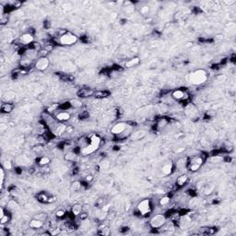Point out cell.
Masks as SVG:
<instances>
[{
	"label": "cell",
	"mask_w": 236,
	"mask_h": 236,
	"mask_svg": "<svg viewBox=\"0 0 236 236\" xmlns=\"http://www.w3.org/2000/svg\"><path fill=\"white\" fill-rule=\"evenodd\" d=\"M56 41L59 44L65 45V46H70V45H73L75 43H77L78 42V36L76 34H74L72 32H65L62 34H60L58 38L56 39Z\"/></svg>",
	"instance_id": "obj_1"
},
{
	"label": "cell",
	"mask_w": 236,
	"mask_h": 236,
	"mask_svg": "<svg viewBox=\"0 0 236 236\" xmlns=\"http://www.w3.org/2000/svg\"><path fill=\"white\" fill-rule=\"evenodd\" d=\"M189 79L193 85H201L208 80V73L203 69H197L190 74Z\"/></svg>",
	"instance_id": "obj_2"
},
{
	"label": "cell",
	"mask_w": 236,
	"mask_h": 236,
	"mask_svg": "<svg viewBox=\"0 0 236 236\" xmlns=\"http://www.w3.org/2000/svg\"><path fill=\"white\" fill-rule=\"evenodd\" d=\"M204 160L201 156H195L189 160L187 163V168L190 172H197L202 166Z\"/></svg>",
	"instance_id": "obj_3"
},
{
	"label": "cell",
	"mask_w": 236,
	"mask_h": 236,
	"mask_svg": "<svg viewBox=\"0 0 236 236\" xmlns=\"http://www.w3.org/2000/svg\"><path fill=\"white\" fill-rule=\"evenodd\" d=\"M165 222H166V218H165V216L162 214L155 215L149 220V224H150V226H151V228H153V229L162 228L165 224Z\"/></svg>",
	"instance_id": "obj_4"
},
{
	"label": "cell",
	"mask_w": 236,
	"mask_h": 236,
	"mask_svg": "<svg viewBox=\"0 0 236 236\" xmlns=\"http://www.w3.org/2000/svg\"><path fill=\"white\" fill-rule=\"evenodd\" d=\"M138 212L145 216V215H148L150 211H151V205H150V201L149 199H144L142 201H140L138 204Z\"/></svg>",
	"instance_id": "obj_5"
},
{
	"label": "cell",
	"mask_w": 236,
	"mask_h": 236,
	"mask_svg": "<svg viewBox=\"0 0 236 236\" xmlns=\"http://www.w3.org/2000/svg\"><path fill=\"white\" fill-rule=\"evenodd\" d=\"M172 97L176 101H186L189 99V94L186 90L175 89L172 92Z\"/></svg>",
	"instance_id": "obj_6"
},
{
	"label": "cell",
	"mask_w": 236,
	"mask_h": 236,
	"mask_svg": "<svg viewBox=\"0 0 236 236\" xmlns=\"http://www.w3.org/2000/svg\"><path fill=\"white\" fill-rule=\"evenodd\" d=\"M49 59L47 57H40L34 64V67L39 71H44L49 67Z\"/></svg>",
	"instance_id": "obj_7"
},
{
	"label": "cell",
	"mask_w": 236,
	"mask_h": 236,
	"mask_svg": "<svg viewBox=\"0 0 236 236\" xmlns=\"http://www.w3.org/2000/svg\"><path fill=\"white\" fill-rule=\"evenodd\" d=\"M127 125H128L127 123H124V122L117 123V124H115L114 125H113V127L111 128V132L115 136H119V135H121L125 129H127Z\"/></svg>",
	"instance_id": "obj_8"
},
{
	"label": "cell",
	"mask_w": 236,
	"mask_h": 236,
	"mask_svg": "<svg viewBox=\"0 0 236 236\" xmlns=\"http://www.w3.org/2000/svg\"><path fill=\"white\" fill-rule=\"evenodd\" d=\"M95 93V92L90 88H84V89H80L77 95L81 99H86V98H89V97H92L93 96Z\"/></svg>",
	"instance_id": "obj_9"
},
{
	"label": "cell",
	"mask_w": 236,
	"mask_h": 236,
	"mask_svg": "<svg viewBox=\"0 0 236 236\" xmlns=\"http://www.w3.org/2000/svg\"><path fill=\"white\" fill-rule=\"evenodd\" d=\"M185 114L187 115L188 117H190V118H194V117H195L197 115V114H198V112H197V108H195V106L194 104H192V103H188L186 106H185Z\"/></svg>",
	"instance_id": "obj_10"
},
{
	"label": "cell",
	"mask_w": 236,
	"mask_h": 236,
	"mask_svg": "<svg viewBox=\"0 0 236 236\" xmlns=\"http://www.w3.org/2000/svg\"><path fill=\"white\" fill-rule=\"evenodd\" d=\"M33 36L32 33L30 32H27V33H24L22 34L21 37H19V43L21 44H24V45H28V44H32L33 43Z\"/></svg>",
	"instance_id": "obj_11"
},
{
	"label": "cell",
	"mask_w": 236,
	"mask_h": 236,
	"mask_svg": "<svg viewBox=\"0 0 236 236\" xmlns=\"http://www.w3.org/2000/svg\"><path fill=\"white\" fill-rule=\"evenodd\" d=\"M146 134V131H144V130H137V131H134L130 134L129 138L132 140H140L145 138Z\"/></svg>",
	"instance_id": "obj_12"
},
{
	"label": "cell",
	"mask_w": 236,
	"mask_h": 236,
	"mask_svg": "<svg viewBox=\"0 0 236 236\" xmlns=\"http://www.w3.org/2000/svg\"><path fill=\"white\" fill-rule=\"evenodd\" d=\"M71 117V115H70L69 113L67 112H64V111H61V112H58L56 114V119L57 120L58 122H66V121H68Z\"/></svg>",
	"instance_id": "obj_13"
},
{
	"label": "cell",
	"mask_w": 236,
	"mask_h": 236,
	"mask_svg": "<svg viewBox=\"0 0 236 236\" xmlns=\"http://www.w3.org/2000/svg\"><path fill=\"white\" fill-rule=\"evenodd\" d=\"M37 198H38L39 201H41L43 203H51V202L54 201V197H49V195L46 193H44V192L38 194Z\"/></svg>",
	"instance_id": "obj_14"
},
{
	"label": "cell",
	"mask_w": 236,
	"mask_h": 236,
	"mask_svg": "<svg viewBox=\"0 0 236 236\" xmlns=\"http://www.w3.org/2000/svg\"><path fill=\"white\" fill-rule=\"evenodd\" d=\"M89 144L92 145V146H93L96 149H98L100 145H101V138H100L98 135H92V137L89 138Z\"/></svg>",
	"instance_id": "obj_15"
},
{
	"label": "cell",
	"mask_w": 236,
	"mask_h": 236,
	"mask_svg": "<svg viewBox=\"0 0 236 236\" xmlns=\"http://www.w3.org/2000/svg\"><path fill=\"white\" fill-rule=\"evenodd\" d=\"M173 170V163L172 162H167L166 163L163 164L162 166V173L165 175H169L170 173H172Z\"/></svg>",
	"instance_id": "obj_16"
},
{
	"label": "cell",
	"mask_w": 236,
	"mask_h": 236,
	"mask_svg": "<svg viewBox=\"0 0 236 236\" xmlns=\"http://www.w3.org/2000/svg\"><path fill=\"white\" fill-rule=\"evenodd\" d=\"M139 63H140V59L138 57H133L131 59H129L128 61L125 62V67L127 68H131L134 67H137Z\"/></svg>",
	"instance_id": "obj_17"
},
{
	"label": "cell",
	"mask_w": 236,
	"mask_h": 236,
	"mask_svg": "<svg viewBox=\"0 0 236 236\" xmlns=\"http://www.w3.org/2000/svg\"><path fill=\"white\" fill-rule=\"evenodd\" d=\"M14 105L9 103H5L1 105V112L3 114H9L13 111Z\"/></svg>",
	"instance_id": "obj_18"
},
{
	"label": "cell",
	"mask_w": 236,
	"mask_h": 236,
	"mask_svg": "<svg viewBox=\"0 0 236 236\" xmlns=\"http://www.w3.org/2000/svg\"><path fill=\"white\" fill-rule=\"evenodd\" d=\"M187 182H188V176L186 174H182L177 178L176 184L178 185V186H184V185L186 184Z\"/></svg>",
	"instance_id": "obj_19"
},
{
	"label": "cell",
	"mask_w": 236,
	"mask_h": 236,
	"mask_svg": "<svg viewBox=\"0 0 236 236\" xmlns=\"http://www.w3.org/2000/svg\"><path fill=\"white\" fill-rule=\"evenodd\" d=\"M94 151H96V149H95L93 146H92L90 144H89L87 147L83 148L81 150H80V152H81L83 155H85V156H86V155L92 154V153H93Z\"/></svg>",
	"instance_id": "obj_20"
},
{
	"label": "cell",
	"mask_w": 236,
	"mask_h": 236,
	"mask_svg": "<svg viewBox=\"0 0 236 236\" xmlns=\"http://www.w3.org/2000/svg\"><path fill=\"white\" fill-rule=\"evenodd\" d=\"M179 222H180V225H181V227L182 228H186L189 226L190 222H191V219H190L188 216H184V217H182L180 219H179Z\"/></svg>",
	"instance_id": "obj_21"
},
{
	"label": "cell",
	"mask_w": 236,
	"mask_h": 236,
	"mask_svg": "<svg viewBox=\"0 0 236 236\" xmlns=\"http://www.w3.org/2000/svg\"><path fill=\"white\" fill-rule=\"evenodd\" d=\"M50 162H51V160H50V158L47 156H43L37 160V163L40 165V166H46V165H48L50 163Z\"/></svg>",
	"instance_id": "obj_22"
},
{
	"label": "cell",
	"mask_w": 236,
	"mask_h": 236,
	"mask_svg": "<svg viewBox=\"0 0 236 236\" xmlns=\"http://www.w3.org/2000/svg\"><path fill=\"white\" fill-rule=\"evenodd\" d=\"M99 230V234H102V235H109L111 233V230H110V228L106 225H101L98 229Z\"/></svg>",
	"instance_id": "obj_23"
},
{
	"label": "cell",
	"mask_w": 236,
	"mask_h": 236,
	"mask_svg": "<svg viewBox=\"0 0 236 236\" xmlns=\"http://www.w3.org/2000/svg\"><path fill=\"white\" fill-rule=\"evenodd\" d=\"M82 211V206L80 204H75L72 208H71V212L74 216H78Z\"/></svg>",
	"instance_id": "obj_24"
},
{
	"label": "cell",
	"mask_w": 236,
	"mask_h": 236,
	"mask_svg": "<svg viewBox=\"0 0 236 236\" xmlns=\"http://www.w3.org/2000/svg\"><path fill=\"white\" fill-rule=\"evenodd\" d=\"M109 92L106 90H99V92H95L94 93V97L97 99H103L109 96Z\"/></svg>",
	"instance_id": "obj_25"
},
{
	"label": "cell",
	"mask_w": 236,
	"mask_h": 236,
	"mask_svg": "<svg viewBox=\"0 0 236 236\" xmlns=\"http://www.w3.org/2000/svg\"><path fill=\"white\" fill-rule=\"evenodd\" d=\"M215 233V230L213 228H209V227H204L201 228L199 230V234H204V235H209V234H213Z\"/></svg>",
	"instance_id": "obj_26"
},
{
	"label": "cell",
	"mask_w": 236,
	"mask_h": 236,
	"mask_svg": "<svg viewBox=\"0 0 236 236\" xmlns=\"http://www.w3.org/2000/svg\"><path fill=\"white\" fill-rule=\"evenodd\" d=\"M43 222L39 219H32V220H31V222H30V226L34 229L41 228V227H43Z\"/></svg>",
	"instance_id": "obj_27"
},
{
	"label": "cell",
	"mask_w": 236,
	"mask_h": 236,
	"mask_svg": "<svg viewBox=\"0 0 236 236\" xmlns=\"http://www.w3.org/2000/svg\"><path fill=\"white\" fill-rule=\"evenodd\" d=\"M70 103V106H72L74 108H80L82 106V103L78 101L77 99H74V100H71V101L69 102Z\"/></svg>",
	"instance_id": "obj_28"
},
{
	"label": "cell",
	"mask_w": 236,
	"mask_h": 236,
	"mask_svg": "<svg viewBox=\"0 0 236 236\" xmlns=\"http://www.w3.org/2000/svg\"><path fill=\"white\" fill-rule=\"evenodd\" d=\"M89 139L87 138H81V139L79 140V143H78V144H79V147H80V148H82V149L85 148V147H87L88 145L89 144Z\"/></svg>",
	"instance_id": "obj_29"
},
{
	"label": "cell",
	"mask_w": 236,
	"mask_h": 236,
	"mask_svg": "<svg viewBox=\"0 0 236 236\" xmlns=\"http://www.w3.org/2000/svg\"><path fill=\"white\" fill-rule=\"evenodd\" d=\"M9 219H10V217H9L8 215L5 214L2 218H0V224H1V225H5V224H7V223L9 222Z\"/></svg>",
	"instance_id": "obj_30"
},
{
	"label": "cell",
	"mask_w": 236,
	"mask_h": 236,
	"mask_svg": "<svg viewBox=\"0 0 236 236\" xmlns=\"http://www.w3.org/2000/svg\"><path fill=\"white\" fill-rule=\"evenodd\" d=\"M170 197H163L160 199V206H167L170 203Z\"/></svg>",
	"instance_id": "obj_31"
},
{
	"label": "cell",
	"mask_w": 236,
	"mask_h": 236,
	"mask_svg": "<svg viewBox=\"0 0 236 236\" xmlns=\"http://www.w3.org/2000/svg\"><path fill=\"white\" fill-rule=\"evenodd\" d=\"M167 124H168V121L166 119H164V118H162V119H160V121L158 122V124H157V125L159 127H164L165 125H167Z\"/></svg>",
	"instance_id": "obj_32"
},
{
	"label": "cell",
	"mask_w": 236,
	"mask_h": 236,
	"mask_svg": "<svg viewBox=\"0 0 236 236\" xmlns=\"http://www.w3.org/2000/svg\"><path fill=\"white\" fill-rule=\"evenodd\" d=\"M81 183L80 182H78V181H76V182H74L73 184H72V188L74 189V190H79L80 188H81Z\"/></svg>",
	"instance_id": "obj_33"
},
{
	"label": "cell",
	"mask_w": 236,
	"mask_h": 236,
	"mask_svg": "<svg viewBox=\"0 0 236 236\" xmlns=\"http://www.w3.org/2000/svg\"><path fill=\"white\" fill-rule=\"evenodd\" d=\"M210 160H211V162H219L223 160V158L222 156H219V155H215V156L211 157Z\"/></svg>",
	"instance_id": "obj_34"
},
{
	"label": "cell",
	"mask_w": 236,
	"mask_h": 236,
	"mask_svg": "<svg viewBox=\"0 0 236 236\" xmlns=\"http://www.w3.org/2000/svg\"><path fill=\"white\" fill-rule=\"evenodd\" d=\"M149 7H148V6H144L140 8V13H141L142 15H147L149 13Z\"/></svg>",
	"instance_id": "obj_35"
},
{
	"label": "cell",
	"mask_w": 236,
	"mask_h": 236,
	"mask_svg": "<svg viewBox=\"0 0 236 236\" xmlns=\"http://www.w3.org/2000/svg\"><path fill=\"white\" fill-rule=\"evenodd\" d=\"M56 217L57 218H63L65 215H66V211L63 209H59L57 210V211L56 212Z\"/></svg>",
	"instance_id": "obj_36"
},
{
	"label": "cell",
	"mask_w": 236,
	"mask_h": 236,
	"mask_svg": "<svg viewBox=\"0 0 236 236\" xmlns=\"http://www.w3.org/2000/svg\"><path fill=\"white\" fill-rule=\"evenodd\" d=\"M105 204H106V202H105L103 199H99L98 201H97V203H96L98 208H104L105 207Z\"/></svg>",
	"instance_id": "obj_37"
},
{
	"label": "cell",
	"mask_w": 236,
	"mask_h": 236,
	"mask_svg": "<svg viewBox=\"0 0 236 236\" xmlns=\"http://www.w3.org/2000/svg\"><path fill=\"white\" fill-rule=\"evenodd\" d=\"M100 167H101V169H107L109 167V162H106V160H103V162H102L101 163H100Z\"/></svg>",
	"instance_id": "obj_38"
},
{
	"label": "cell",
	"mask_w": 236,
	"mask_h": 236,
	"mask_svg": "<svg viewBox=\"0 0 236 236\" xmlns=\"http://www.w3.org/2000/svg\"><path fill=\"white\" fill-rule=\"evenodd\" d=\"M3 168L6 169V170H10L12 168V165H11V162H3Z\"/></svg>",
	"instance_id": "obj_39"
},
{
	"label": "cell",
	"mask_w": 236,
	"mask_h": 236,
	"mask_svg": "<svg viewBox=\"0 0 236 236\" xmlns=\"http://www.w3.org/2000/svg\"><path fill=\"white\" fill-rule=\"evenodd\" d=\"M6 130H8V125L6 124H1L0 125V132L4 133Z\"/></svg>",
	"instance_id": "obj_40"
},
{
	"label": "cell",
	"mask_w": 236,
	"mask_h": 236,
	"mask_svg": "<svg viewBox=\"0 0 236 236\" xmlns=\"http://www.w3.org/2000/svg\"><path fill=\"white\" fill-rule=\"evenodd\" d=\"M8 16H6V15H4V16L1 17V24L2 25L6 24L8 22Z\"/></svg>",
	"instance_id": "obj_41"
},
{
	"label": "cell",
	"mask_w": 236,
	"mask_h": 236,
	"mask_svg": "<svg viewBox=\"0 0 236 236\" xmlns=\"http://www.w3.org/2000/svg\"><path fill=\"white\" fill-rule=\"evenodd\" d=\"M0 173H1V186H3L4 184V179H5V173H4V168L0 170Z\"/></svg>",
	"instance_id": "obj_42"
},
{
	"label": "cell",
	"mask_w": 236,
	"mask_h": 236,
	"mask_svg": "<svg viewBox=\"0 0 236 236\" xmlns=\"http://www.w3.org/2000/svg\"><path fill=\"white\" fill-rule=\"evenodd\" d=\"M74 158H75V154L74 153H69L66 156V159L68 160H74Z\"/></svg>",
	"instance_id": "obj_43"
},
{
	"label": "cell",
	"mask_w": 236,
	"mask_h": 236,
	"mask_svg": "<svg viewBox=\"0 0 236 236\" xmlns=\"http://www.w3.org/2000/svg\"><path fill=\"white\" fill-rule=\"evenodd\" d=\"M182 160H180L179 162H177V167H178V168L184 167V165H185V162H182Z\"/></svg>",
	"instance_id": "obj_44"
},
{
	"label": "cell",
	"mask_w": 236,
	"mask_h": 236,
	"mask_svg": "<svg viewBox=\"0 0 236 236\" xmlns=\"http://www.w3.org/2000/svg\"><path fill=\"white\" fill-rule=\"evenodd\" d=\"M78 216H79V218L81 219H86V218H87V213H82V214L80 213Z\"/></svg>",
	"instance_id": "obj_45"
},
{
	"label": "cell",
	"mask_w": 236,
	"mask_h": 236,
	"mask_svg": "<svg viewBox=\"0 0 236 236\" xmlns=\"http://www.w3.org/2000/svg\"><path fill=\"white\" fill-rule=\"evenodd\" d=\"M92 180H93L92 175H88V176H86V182H90V181H92Z\"/></svg>",
	"instance_id": "obj_46"
},
{
	"label": "cell",
	"mask_w": 236,
	"mask_h": 236,
	"mask_svg": "<svg viewBox=\"0 0 236 236\" xmlns=\"http://www.w3.org/2000/svg\"><path fill=\"white\" fill-rule=\"evenodd\" d=\"M4 215H5V210H4V208L1 207V208H0V218H2Z\"/></svg>",
	"instance_id": "obj_47"
}]
</instances>
